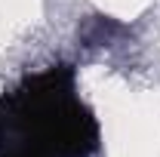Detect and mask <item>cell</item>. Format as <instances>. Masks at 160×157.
<instances>
[{
	"label": "cell",
	"mask_w": 160,
	"mask_h": 157,
	"mask_svg": "<svg viewBox=\"0 0 160 157\" xmlns=\"http://www.w3.org/2000/svg\"><path fill=\"white\" fill-rule=\"evenodd\" d=\"M123 34H129V28L114 22L111 16H89L77 28L80 46H114L117 37H123Z\"/></svg>",
	"instance_id": "7a4b0ae2"
},
{
	"label": "cell",
	"mask_w": 160,
	"mask_h": 157,
	"mask_svg": "<svg viewBox=\"0 0 160 157\" xmlns=\"http://www.w3.org/2000/svg\"><path fill=\"white\" fill-rule=\"evenodd\" d=\"M102 126L80 96L77 65L52 62L0 93V157H96Z\"/></svg>",
	"instance_id": "6da1fadb"
}]
</instances>
